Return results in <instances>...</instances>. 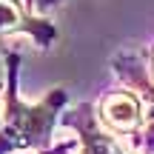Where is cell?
<instances>
[{
    "mask_svg": "<svg viewBox=\"0 0 154 154\" xmlns=\"http://www.w3.org/2000/svg\"><path fill=\"white\" fill-rule=\"evenodd\" d=\"M9 86H6V111L0 120V154H14L26 149H46L51 143V128L66 106V91L54 88L40 103H23L17 97V57L9 54Z\"/></svg>",
    "mask_w": 154,
    "mask_h": 154,
    "instance_id": "6da1fadb",
    "label": "cell"
},
{
    "mask_svg": "<svg viewBox=\"0 0 154 154\" xmlns=\"http://www.w3.org/2000/svg\"><path fill=\"white\" fill-rule=\"evenodd\" d=\"M97 120L111 134H134L143 126V103L131 91H109L94 103Z\"/></svg>",
    "mask_w": 154,
    "mask_h": 154,
    "instance_id": "7a4b0ae2",
    "label": "cell"
},
{
    "mask_svg": "<svg viewBox=\"0 0 154 154\" xmlns=\"http://www.w3.org/2000/svg\"><path fill=\"white\" fill-rule=\"evenodd\" d=\"M3 34H32L40 49L57 40V29L49 20L32 17V11L17 6V0H0V37Z\"/></svg>",
    "mask_w": 154,
    "mask_h": 154,
    "instance_id": "3957f363",
    "label": "cell"
},
{
    "mask_svg": "<svg viewBox=\"0 0 154 154\" xmlns=\"http://www.w3.org/2000/svg\"><path fill=\"white\" fill-rule=\"evenodd\" d=\"M80 111H83V120H74V128L80 134V151L77 154H123L117 140L111 137V131L103 128L97 114H91L94 106H80Z\"/></svg>",
    "mask_w": 154,
    "mask_h": 154,
    "instance_id": "277c9868",
    "label": "cell"
},
{
    "mask_svg": "<svg viewBox=\"0 0 154 154\" xmlns=\"http://www.w3.org/2000/svg\"><path fill=\"white\" fill-rule=\"evenodd\" d=\"M54 3H60V0H29V11H43V9H49V6H54Z\"/></svg>",
    "mask_w": 154,
    "mask_h": 154,
    "instance_id": "5b68a950",
    "label": "cell"
},
{
    "mask_svg": "<svg viewBox=\"0 0 154 154\" xmlns=\"http://www.w3.org/2000/svg\"><path fill=\"white\" fill-rule=\"evenodd\" d=\"M151 72H154V54H151Z\"/></svg>",
    "mask_w": 154,
    "mask_h": 154,
    "instance_id": "8992f818",
    "label": "cell"
}]
</instances>
